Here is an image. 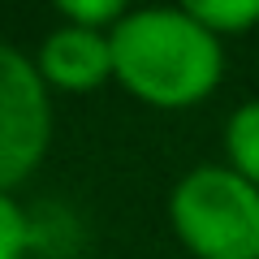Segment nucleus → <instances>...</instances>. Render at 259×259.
I'll list each match as a JSON object with an SVG mask.
<instances>
[{
  "instance_id": "5",
  "label": "nucleus",
  "mask_w": 259,
  "mask_h": 259,
  "mask_svg": "<svg viewBox=\"0 0 259 259\" xmlns=\"http://www.w3.org/2000/svg\"><path fill=\"white\" fill-rule=\"evenodd\" d=\"M225 151H229L233 173H242L250 186H259V100H246L225 121Z\"/></svg>"
},
{
  "instance_id": "1",
  "label": "nucleus",
  "mask_w": 259,
  "mask_h": 259,
  "mask_svg": "<svg viewBox=\"0 0 259 259\" xmlns=\"http://www.w3.org/2000/svg\"><path fill=\"white\" fill-rule=\"evenodd\" d=\"M108 39L121 87L156 108H190L221 82V39L186 9H134Z\"/></svg>"
},
{
  "instance_id": "6",
  "label": "nucleus",
  "mask_w": 259,
  "mask_h": 259,
  "mask_svg": "<svg viewBox=\"0 0 259 259\" xmlns=\"http://www.w3.org/2000/svg\"><path fill=\"white\" fill-rule=\"evenodd\" d=\"M194 22H203L216 39L221 35H238V30H250L259 22V0H190L186 5Z\"/></svg>"
},
{
  "instance_id": "7",
  "label": "nucleus",
  "mask_w": 259,
  "mask_h": 259,
  "mask_svg": "<svg viewBox=\"0 0 259 259\" xmlns=\"http://www.w3.org/2000/svg\"><path fill=\"white\" fill-rule=\"evenodd\" d=\"M61 13L74 26H87V30H104V26H117L125 18V5L121 0H61Z\"/></svg>"
},
{
  "instance_id": "4",
  "label": "nucleus",
  "mask_w": 259,
  "mask_h": 259,
  "mask_svg": "<svg viewBox=\"0 0 259 259\" xmlns=\"http://www.w3.org/2000/svg\"><path fill=\"white\" fill-rule=\"evenodd\" d=\"M39 74L65 91H91L112 74V39L108 30L61 26L39 48Z\"/></svg>"
},
{
  "instance_id": "8",
  "label": "nucleus",
  "mask_w": 259,
  "mask_h": 259,
  "mask_svg": "<svg viewBox=\"0 0 259 259\" xmlns=\"http://www.w3.org/2000/svg\"><path fill=\"white\" fill-rule=\"evenodd\" d=\"M26 242H30L26 216L13 207V199H5V194H0V259H22Z\"/></svg>"
},
{
  "instance_id": "3",
  "label": "nucleus",
  "mask_w": 259,
  "mask_h": 259,
  "mask_svg": "<svg viewBox=\"0 0 259 259\" xmlns=\"http://www.w3.org/2000/svg\"><path fill=\"white\" fill-rule=\"evenodd\" d=\"M48 134H52V108L39 65L0 44V194L44 160Z\"/></svg>"
},
{
  "instance_id": "2",
  "label": "nucleus",
  "mask_w": 259,
  "mask_h": 259,
  "mask_svg": "<svg viewBox=\"0 0 259 259\" xmlns=\"http://www.w3.org/2000/svg\"><path fill=\"white\" fill-rule=\"evenodd\" d=\"M168 221L199 259H259V186L225 164H199L173 186Z\"/></svg>"
}]
</instances>
